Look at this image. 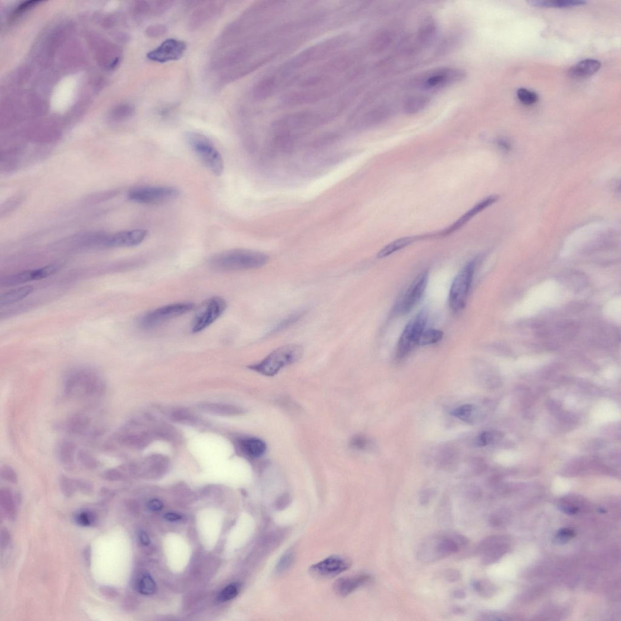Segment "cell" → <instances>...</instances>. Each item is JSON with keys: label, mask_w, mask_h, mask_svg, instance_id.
Returning <instances> with one entry per match:
<instances>
[{"label": "cell", "mask_w": 621, "mask_h": 621, "mask_svg": "<svg viewBox=\"0 0 621 621\" xmlns=\"http://www.w3.org/2000/svg\"><path fill=\"white\" fill-rule=\"evenodd\" d=\"M601 64L594 59H585L571 68L569 71L570 77L576 79H582L592 76L600 70Z\"/></svg>", "instance_id": "obj_20"}, {"label": "cell", "mask_w": 621, "mask_h": 621, "mask_svg": "<svg viewBox=\"0 0 621 621\" xmlns=\"http://www.w3.org/2000/svg\"><path fill=\"white\" fill-rule=\"evenodd\" d=\"M9 540H10V536L6 529H3L1 532V545L2 547L4 548L7 547L9 544Z\"/></svg>", "instance_id": "obj_54"}, {"label": "cell", "mask_w": 621, "mask_h": 621, "mask_svg": "<svg viewBox=\"0 0 621 621\" xmlns=\"http://www.w3.org/2000/svg\"><path fill=\"white\" fill-rule=\"evenodd\" d=\"M305 310H299V312L291 314L290 316L287 317L283 320L276 324L268 332V335H272L278 333L281 331H283L288 328L292 327L294 325L299 322L304 316L305 315Z\"/></svg>", "instance_id": "obj_26"}, {"label": "cell", "mask_w": 621, "mask_h": 621, "mask_svg": "<svg viewBox=\"0 0 621 621\" xmlns=\"http://www.w3.org/2000/svg\"><path fill=\"white\" fill-rule=\"evenodd\" d=\"M165 518L169 521L175 522L180 520L181 516L176 513H168L165 514Z\"/></svg>", "instance_id": "obj_57"}, {"label": "cell", "mask_w": 621, "mask_h": 621, "mask_svg": "<svg viewBox=\"0 0 621 621\" xmlns=\"http://www.w3.org/2000/svg\"><path fill=\"white\" fill-rule=\"evenodd\" d=\"M227 306V302L221 297H212L205 301L194 316L191 331L198 333L209 327L224 313Z\"/></svg>", "instance_id": "obj_9"}, {"label": "cell", "mask_w": 621, "mask_h": 621, "mask_svg": "<svg viewBox=\"0 0 621 621\" xmlns=\"http://www.w3.org/2000/svg\"><path fill=\"white\" fill-rule=\"evenodd\" d=\"M303 348L300 345H287L278 348L256 364L249 368L266 376H273L281 369L302 358Z\"/></svg>", "instance_id": "obj_3"}, {"label": "cell", "mask_w": 621, "mask_h": 621, "mask_svg": "<svg viewBox=\"0 0 621 621\" xmlns=\"http://www.w3.org/2000/svg\"><path fill=\"white\" fill-rule=\"evenodd\" d=\"M1 506L5 513L9 518L14 517L15 514V503L13 495L8 488L2 489L0 492Z\"/></svg>", "instance_id": "obj_30"}, {"label": "cell", "mask_w": 621, "mask_h": 621, "mask_svg": "<svg viewBox=\"0 0 621 621\" xmlns=\"http://www.w3.org/2000/svg\"><path fill=\"white\" fill-rule=\"evenodd\" d=\"M31 286H23L7 291L0 296V306H7L23 300L33 292Z\"/></svg>", "instance_id": "obj_21"}, {"label": "cell", "mask_w": 621, "mask_h": 621, "mask_svg": "<svg viewBox=\"0 0 621 621\" xmlns=\"http://www.w3.org/2000/svg\"><path fill=\"white\" fill-rule=\"evenodd\" d=\"M121 473L115 469L108 470L104 474L105 479L111 481H118L121 478Z\"/></svg>", "instance_id": "obj_50"}, {"label": "cell", "mask_w": 621, "mask_h": 621, "mask_svg": "<svg viewBox=\"0 0 621 621\" xmlns=\"http://www.w3.org/2000/svg\"><path fill=\"white\" fill-rule=\"evenodd\" d=\"M499 197L497 196H491L487 197V198L482 200V201L477 203L476 205L473 207L472 209L469 210L465 214L457 220V221L451 225L450 227H448L445 230L438 232L434 234H431L430 238H439L448 236L451 234L454 233L464 225L467 224L470 220L475 217V216L479 212H481L483 210L488 208L489 206L493 205L498 200Z\"/></svg>", "instance_id": "obj_16"}, {"label": "cell", "mask_w": 621, "mask_h": 621, "mask_svg": "<svg viewBox=\"0 0 621 621\" xmlns=\"http://www.w3.org/2000/svg\"><path fill=\"white\" fill-rule=\"evenodd\" d=\"M78 459H79L83 466L86 469H94L96 468L97 462L95 458L93 457L89 453L85 450H80L78 453Z\"/></svg>", "instance_id": "obj_40"}, {"label": "cell", "mask_w": 621, "mask_h": 621, "mask_svg": "<svg viewBox=\"0 0 621 621\" xmlns=\"http://www.w3.org/2000/svg\"><path fill=\"white\" fill-rule=\"evenodd\" d=\"M139 539L140 543L143 545H148L150 544V539L147 533L144 531H140L139 533Z\"/></svg>", "instance_id": "obj_55"}, {"label": "cell", "mask_w": 621, "mask_h": 621, "mask_svg": "<svg viewBox=\"0 0 621 621\" xmlns=\"http://www.w3.org/2000/svg\"><path fill=\"white\" fill-rule=\"evenodd\" d=\"M84 556L87 564H90V560H91V550L89 547H87L84 550Z\"/></svg>", "instance_id": "obj_58"}, {"label": "cell", "mask_w": 621, "mask_h": 621, "mask_svg": "<svg viewBox=\"0 0 621 621\" xmlns=\"http://www.w3.org/2000/svg\"><path fill=\"white\" fill-rule=\"evenodd\" d=\"M294 559V553L292 551H287L283 556L281 557L280 561L276 567V571L278 573H282L288 569L292 565Z\"/></svg>", "instance_id": "obj_36"}, {"label": "cell", "mask_w": 621, "mask_h": 621, "mask_svg": "<svg viewBox=\"0 0 621 621\" xmlns=\"http://www.w3.org/2000/svg\"><path fill=\"white\" fill-rule=\"evenodd\" d=\"M194 308V304L190 302L173 303L159 307L141 317L138 321V325L143 329L155 328L171 319L190 312Z\"/></svg>", "instance_id": "obj_7"}, {"label": "cell", "mask_w": 621, "mask_h": 621, "mask_svg": "<svg viewBox=\"0 0 621 621\" xmlns=\"http://www.w3.org/2000/svg\"><path fill=\"white\" fill-rule=\"evenodd\" d=\"M350 561L339 556H331L315 564L310 572L322 578H333L349 569Z\"/></svg>", "instance_id": "obj_15"}, {"label": "cell", "mask_w": 621, "mask_h": 621, "mask_svg": "<svg viewBox=\"0 0 621 621\" xmlns=\"http://www.w3.org/2000/svg\"><path fill=\"white\" fill-rule=\"evenodd\" d=\"M60 266L52 264L35 269L18 272L17 273L5 276L1 279L2 287L18 286L27 282L42 280L57 272Z\"/></svg>", "instance_id": "obj_12"}, {"label": "cell", "mask_w": 621, "mask_h": 621, "mask_svg": "<svg viewBox=\"0 0 621 621\" xmlns=\"http://www.w3.org/2000/svg\"><path fill=\"white\" fill-rule=\"evenodd\" d=\"M477 259L467 263L454 278L449 294V305L454 313H459L465 308Z\"/></svg>", "instance_id": "obj_5"}, {"label": "cell", "mask_w": 621, "mask_h": 621, "mask_svg": "<svg viewBox=\"0 0 621 621\" xmlns=\"http://www.w3.org/2000/svg\"><path fill=\"white\" fill-rule=\"evenodd\" d=\"M150 11H151V4L150 2L145 1L138 2L135 8V12L140 17L150 14Z\"/></svg>", "instance_id": "obj_44"}, {"label": "cell", "mask_w": 621, "mask_h": 621, "mask_svg": "<svg viewBox=\"0 0 621 621\" xmlns=\"http://www.w3.org/2000/svg\"><path fill=\"white\" fill-rule=\"evenodd\" d=\"M573 535L572 530L568 529L561 530L559 533H558L557 539L561 542H565L568 540V539L572 538Z\"/></svg>", "instance_id": "obj_51"}, {"label": "cell", "mask_w": 621, "mask_h": 621, "mask_svg": "<svg viewBox=\"0 0 621 621\" xmlns=\"http://www.w3.org/2000/svg\"><path fill=\"white\" fill-rule=\"evenodd\" d=\"M453 597L457 600H463L467 597V594L465 591L462 589H457L452 592Z\"/></svg>", "instance_id": "obj_56"}, {"label": "cell", "mask_w": 621, "mask_h": 621, "mask_svg": "<svg viewBox=\"0 0 621 621\" xmlns=\"http://www.w3.org/2000/svg\"><path fill=\"white\" fill-rule=\"evenodd\" d=\"M238 594V587L237 584L229 585L220 594L218 600L220 602H225L233 600Z\"/></svg>", "instance_id": "obj_38"}, {"label": "cell", "mask_w": 621, "mask_h": 621, "mask_svg": "<svg viewBox=\"0 0 621 621\" xmlns=\"http://www.w3.org/2000/svg\"><path fill=\"white\" fill-rule=\"evenodd\" d=\"M434 491L431 490H426L422 492L420 495V503L422 506H425L430 503L434 497Z\"/></svg>", "instance_id": "obj_48"}, {"label": "cell", "mask_w": 621, "mask_h": 621, "mask_svg": "<svg viewBox=\"0 0 621 621\" xmlns=\"http://www.w3.org/2000/svg\"><path fill=\"white\" fill-rule=\"evenodd\" d=\"M210 412L219 414H233L237 412L236 408L226 406H211L209 409Z\"/></svg>", "instance_id": "obj_46"}, {"label": "cell", "mask_w": 621, "mask_h": 621, "mask_svg": "<svg viewBox=\"0 0 621 621\" xmlns=\"http://www.w3.org/2000/svg\"><path fill=\"white\" fill-rule=\"evenodd\" d=\"M75 484H76L77 488H79L81 491L89 493V492L91 491L92 490V485L89 484L88 482L78 481V480H76V481H75Z\"/></svg>", "instance_id": "obj_53"}, {"label": "cell", "mask_w": 621, "mask_h": 621, "mask_svg": "<svg viewBox=\"0 0 621 621\" xmlns=\"http://www.w3.org/2000/svg\"><path fill=\"white\" fill-rule=\"evenodd\" d=\"M89 419L83 415H75L69 420L67 424L68 430L74 434L83 433L88 428Z\"/></svg>", "instance_id": "obj_28"}, {"label": "cell", "mask_w": 621, "mask_h": 621, "mask_svg": "<svg viewBox=\"0 0 621 621\" xmlns=\"http://www.w3.org/2000/svg\"><path fill=\"white\" fill-rule=\"evenodd\" d=\"M175 2L169 1V0H165V1H156L150 2L151 4V11L150 15L153 16H160L164 14L169 9L172 8L175 4Z\"/></svg>", "instance_id": "obj_34"}, {"label": "cell", "mask_w": 621, "mask_h": 621, "mask_svg": "<svg viewBox=\"0 0 621 621\" xmlns=\"http://www.w3.org/2000/svg\"><path fill=\"white\" fill-rule=\"evenodd\" d=\"M451 556L444 535L426 539L419 545L417 557L423 563H433Z\"/></svg>", "instance_id": "obj_10"}, {"label": "cell", "mask_w": 621, "mask_h": 621, "mask_svg": "<svg viewBox=\"0 0 621 621\" xmlns=\"http://www.w3.org/2000/svg\"><path fill=\"white\" fill-rule=\"evenodd\" d=\"M76 445L70 441H64L59 445L58 455L59 461L67 468H72L74 463Z\"/></svg>", "instance_id": "obj_23"}, {"label": "cell", "mask_w": 621, "mask_h": 621, "mask_svg": "<svg viewBox=\"0 0 621 621\" xmlns=\"http://www.w3.org/2000/svg\"><path fill=\"white\" fill-rule=\"evenodd\" d=\"M1 476L3 479L9 482L13 483V484L17 482L16 472L10 466L4 465L2 467L1 469Z\"/></svg>", "instance_id": "obj_43"}, {"label": "cell", "mask_w": 621, "mask_h": 621, "mask_svg": "<svg viewBox=\"0 0 621 621\" xmlns=\"http://www.w3.org/2000/svg\"><path fill=\"white\" fill-rule=\"evenodd\" d=\"M268 260L267 255L257 251L234 249L215 254L208 263L216 271H234L261 268Z\"/></svg>", "instance_id": "obj_1"}, {"label": "cell", "mask_w": 621, "mask_h": 621, "mask_svg": "<svg viewBox=\"0 0 621 621\" xmlns=\"http://www.w3.org/2000/svg\"><path fill=\"white\" fill-rule=\"evenodd\" d=\"M185 139L205 167L215 176H221L224 171V161L211 141L201 134L191 132L186 134Z\"/></svg>", "instance_id": "obj_4"}, {"label": "cell", "mask_w": 621, "mask_h": 621, "mask_svg": "<svg viewBox=\"0 0 621 621\" xmlns=\"http://www.w3.org/2000/svg\"><path fill=\"white\" fill-rule=\"evenodd\" d=\"M498 144L501 147H502V149H507L509 148V144H508L506 142H505L504 140L499 141Z\"/></svg>", "instance_id": "obj_60"}, {"label": "cell", "mask_w": 621, "mask_h": 621, "mask_svg": "<svg viewBox=\"0 0 621 621\" xmlns=\"http://www.w3.org/2000/svg\"><path fill=\"white\" fill-rule=\"evenodd\" d=\"M241 447L247 455L253 457H259L265 452L266 445L259 439H246L241 442Z\"/></svg>", "instance_id": "obj_25"}, {"label": "cell", "mask_w": 621, "mask_h": 621, "mask_svg": "<svg viewBox=\"0 0 621 621\" xmlns=\"http://www.w3.org/2000/svg\"><path fill=\"white\" fill-rule=\"evenodd\" d=\"M463 77V73L454 69H444L429 75L423 81L422 85L426 89L438 88L454 81L459 80Z\"/></svg>", "instance_id": "obj_18"}, {"label": "cell", "mask_w": 621, "mask_h": 621, "mask_svg": "<svg viewBox=\"0 0 621 621\" xmlns=\"http://www.w3.org/2000/svg\"><path fill=\"white\" fill-rule=\"evenodd\" d=\"M443 332L438 329H426L423 332L419 340V346H428L437 344L443 337Z\"/></svg>", "instance_id": "obj_32"}, {"label": "cell", "mask_w": 621, "mask_h": 621, "mask_svg": "<svg viewBox=\"0 0 621 621\" xmlns=\"http://www.w3.org/2000/svg\"><path fill=\"white\" fill-rule=\"evenodd\" d=\"M74 520L77 525L81 526H90L95 524L97 517L91 511L83 510L79 511L74 515Z\"/></svg>", "instance_id": "obj_33"}, {"label": "cell", "mask_w": 621, "mask_h": 621, "mask_svg": "<svg viewBox=\"0 0 621 621\" xmlns=\"http://www.w3.org/2000/svg\"><path fill=\"white\" fill-rule=\"evenodd\" d=\"M60 486L63 493L68 497L72 496L74 494L77 488L75 481L65 476H61Z\"/></svg>", "instance_id": "obj_39"}, {"label": "cell", "mask_w": 621, "mask_h": 621, "mask_svg": "<svg viewBox=\"0 0 621 621\" xmlns=\"http://www.w3.org/2000/svg\"><path fill=\"white\" fill-rule=\"evenodd\" d=\"M427 319V313L425 310H422L407 325L397 344L396 357L398 359L404 358L414 348L418 346L419 338L425 330Z\"/></svg>", "instance_id": "obj_8"}, {"label": "cell", "mask_w": 621, "mask_h": 621, "mask_svg": "<svg viewBox=\"0 0 621 621\" xmlns=\"http://www.w3.org/2000/svg\"><path fill=\"white\" fill-rule=\"evenodd\" d=\"M104 390L105 382L102 376L91 369L74 370L65 381V391L69 396H99Z\"/></svg>", "instance_id": "obj_2"}, {"label": "cell", "mask_w": 621, "mask_h": 621, "mask_svg": "<svg viewBox=\"0 0 621 621\" xmlns=\"http://www.w3.org/2000/svg\"><path fill=\"white\" fill-rule=\"evenodd\" d=\"M370 578H371L368 575H360L340 578L335 582V591L341 597H347L360 586L368 582Z\"/></svg>", "instance_id": "obj_19"}, {"label": "cell", "mask_w": 621, "mask_h": 621, "mask_svg": "<svg viewBox=\"0 0 621 621\" xmlns=\"http://www.w3.org/2000/svg\"><path fill=\"white\" fill-rule=\"evenodd\" d=\"M444 576L445 578L451 582L459 581L462 578V574L456 569H448L445 571Z\"/></svg>", "instance_id": "obj_47"}, {"label": "cell", "mask_w": 621, "mask_h": 621, "mask_svg": "<svg viewBox=\"0 0 621 621\" xmlns=\"http://www.w3.org/2000/svg\"><path fill=\"white\" fill-rule=\"evenodd\" d=\"M428 281V271H423L417 276L398 302L396 306L398 313L406 315L418 303L425 293Z\"/></svg>", "instance_id": "obj_13"}, {"label": "cell", "mask_w": 621, "mask_h": 621, "mask_svg": "<svg viewBox=\"0 0 621 621\" xmlns=\"http://www.w3.org/2000/svg\"><path fill=\"white\" fill-rule=\"evenodd\" d=\"M453 415L463 422L473 423L476 421L478 415V409L474 405H463L454 410Z\"/></svg>", "instance_id": "obj_27"}, {"label": "cell", "mask_w": 621, "mask_h": 621, "mask_svg": "<svg viewBox=\"0 0 621 621\" xmlns=\"http://www.w3.org/2000/svg\"><path fill=\"white\" fill-rule=\"evenodd\" d=\"M420 239H425L424 236H409L399 238V239L392 241L391 243L382 249L379 252L378 257L379 259L384 258Z\"/></svg>", "instance_id": "obj_22"}, {"label": "cell", "mask_w": 621, "mask_h": 621, "mask_svg": "<svg viewBox=\"0 0 621 621\" xmlns=\"http://www.w3.org/2000/svg\"><path fill=\"white\" fill-rule=\"evenodd\" d=\"M163 507H164V504L158 500L150 501L147 504V509L152 512H158L162 510Z\"/></svg>", "instance_id": "obj_52"}, {"label": "cell", "mask_w": 621, "mask_h": 621, "mask_svg": "<svg viewBox=\"0 0 621 621\" xmlns=\"http://www.w3.org/2000/svg\"><path fill=\"white\" fill-rule=\"evenodd\" d=\"M138 591L143 595H150L156 591V585L152 577L145 573L141 576L137 583Z\"/></svg>", "instance_id": "obj_31"}, {"label": "cell", "mask_w": 621, "mask_h": 621, "mask_svg": "<svg viewBox=\"0 0 621 621\" xmlns=\"http://www.w3.org/2000/svg\"><path fill=\"white\" fill-rule=\"evenodd\" d=\"M168 28L164 24H155L147 27L145 34L150 39H157L164 36Z\"/></svg>", "instance_id": "obj_37"}, {"label": "cell", "mask_w": 621, "mask_h": 621, "mask_svg": "<svg viewBox=\"0 0 621 621\" xmlns=\"http://www.w3.org/2000/svg\"><path fill=\"white\" fill-rule=\"evenodd\" d=\"M428 103V100L425 96H415L410 97L405 102L404 111L407 114H415L424 108Z\"/></svg>", "instance_id": "obj_29"}, {"label": "cell", "mask_w": 621, "mask_h": 621, "mask_svg": "<svg viewBox=\"0 0 621 621\" xmlns=\"http://www.w3.org/2000/svg\"><path fill=\"white\" fill-rule=\"evenodd\" d=\"M453 613H455L456 614H459V615H460V614H462L464 612H465V610H464L463 608L459 606L454 607L453 608Z\"/></svg>", "instance_id": "obj_59"}, {"label": "cell", "mask_w": 621, "mask_h": 621, "mask_svg": "<svg viewBox=\"0 0 621 621\" xmlns=\"http://www.w3.org/2000/svg\"><path fill=\"white\" fill-rule=\"evenodd\" d=\"M180 196L178 188L169 186H144L129 191V200L145 205H161L173 201Z\"/></svg>", "instance_id": "obj_6"}, {"label": "cell", "mask_w": 621, "mask_h": 621, "mask_svg": "<svg viewBox=\"0 0 621 621\" xmlns=\"http://www.w3.org/2000/svg\"><path fill=\"white\" fill-rule=\"evenodd\" d=\"M148 236V231L144 229L119 232L105 241L106 245L115 247H128L139 245Z\"/></svg>", "instance_id": "obj_17"}, {"label": "cell", "mask_w": 621, "mask_h": 621, "mask_svg": "<svg viewBox=\"0 0 621 621\" xmlns=\"http://www.w3.org/2000/svg\"><path fill=\"white\" fill-rule=\"evenodd\" d=\"M517 99L525 105H532L538 102L539 97L538 94L530 90L520 88L517 91Z\"/></svg>", "instance_id": "obj_35"}, {"label": "cell", "mask_w": 621, "mask_h": 621, "mask_svg": "<svg viewBox=\"0 0 621 621\" xmlns=\"http://www.w3.org/2000/svg\"><path fill=\"white\" fill-rule=\"evenodd\" d=\"M586 2L581 0H556V1H541V0H532L528 2L529 4L536 7L552 8H567L576 7L586 4Z\"/></svg>", "instance_id": "obj_24"}, {"label": "cell", "mask_w": 621, "mask_h": 621, "mask_svg": "<svg viewBox=\"0 0 621 621\" xmlns=\"http://www.w3.org/2000/svg\"><path fill=\"white\" fill-rule=\"evenodd\" d=\"M369 441L363 436H356L351 439V447L356 450H364L369 447Z\"/></svg>", "instance_id": "obj_42"}, {"label": "cell", "mask_w": 621, "mask_h": 621, "mask_svg": "<svg viewBox=\"0 0 621 621\" xmlns=\"http://www.w3.org/2000/svg\"><path fill=\"white\" fill-rule=\"evenodd\" d=\"M100 592L103 596L108 598H116L118 595L117 589L109 586H101L100 588Z\"/></svg>", "instance_id": "obj_49"}, {"label": "cell", "mask_w": 621, "mask_h": 621, "mask_svg": "<svg viewBox=\"0 0 621 621\" xmlns=\"http://www.w3.org/2000/svg\"><path fill=\"white\" fill-rule=\"evenodd\" d=\"M436 30H437V28L433 22L431 21L426 22L420 28L419 34L420 39L425 40V41L431 39L434 34H436Z\"/></svg>", "instance_id": "obj_41"}, {"label": "cell", "mask_w": 621, "mask_h": 621, "mask_svg": "<svg viewBox=\"0 0 621 621\" xmlns=\"http://www.w3.org/2000/svg\"><path fill=\"white\" fill-rule=\"evenodd\" d=\"M225 8L224 2H204L191 14L188 23V30L191 32L199 30L210 21L219 17Z\"/></svg>", "instance_id": "obj_14"}, {"label": "cell", "mask_w": 621, "mask_h": 621, "mask_svg": "<svg viewBox=\"0 0 621 621\" xmlns=\"http://www.w3.org/2000/svg\"><path fill=\"white\" fill-rule=\"evenodd\" d=\"M187 49V43L184 41L168 39L158 48L147 53V58L150 61L159 64L177 61L183 57Z\"/></svg>", "instance_id": "obj_11"}, {"label": "cell", "mask_w": 621, "mask_h": 621, "mask_svg": "<svg viewBox=\"0 0 621 621\" xmlns=\"http://www.w3.org/2000/svg\"><path fill=\"white\" fill-rule=\"evenodd\" d=\"M493 440V434L490 431L483 432L476 439V444L479 447H484Z\"/></svg>", "instance_id": "obj_45"}]
</instances>
